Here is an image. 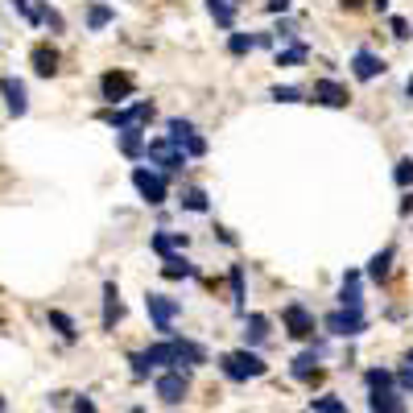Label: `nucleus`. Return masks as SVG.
<instances>
[{"label": "nucleus", "mask_w": 413, "mask_h": 413, "mask_svg": "<svg viewBox=\"0 0 413 413\" xmlns=\"http://www.w3.org/2000/svg\"><path fill=\"white\" fill-rule=\"evenodd\" d=\"M207 9H211V17H215L219 29H232V25H236V4H232V0H207Z\"/></svg>", "instance_id": "21"}, {"label": "nucleus", "mask_w": 413, "mask_h": 413, "mask_svg": "<svg viewBox=\"0 0 413 413\" xmlns=\"http://www.w3.org/2000/svg\"><path fill=\"white\" fill-rule=\"evenodd\" d=\"M178 248H186V236H170V232L153 236V252L157 256H178Z\"/></svg>", "instance_id": "22"}, {"label": "nucleus", "mask_w": 413, "mask_h": 413, "mask_svg": "<svg viewBox=\"0 0 413 413\" xmlns=\"http://www.w3.org/2000/svg\"><path fill=\"white\" fill-rule=\"evenodd\" d=\"M351 74H356L360 83H372L376 74H385V58H376L372 50H356V58H351Z\"/></svg>", "instance_id": "12"}, {"label": "nucleus", "mask_w": 413, "mask_h": 413, "mask_svg": "<svg viewBox=\"0 0 413 413\" xmlns=\"http://www.w3.org/2000/svg\"><path fill=\"white\" fill-rule=\"evenodd\" d=\"M306 54H310V50L302 46V42H293V46L277 50V67H298V62H306Z\"/></svg>", "instance_id": "26"}, {"label": "nucleus", "mask_w": 413, "mask_h": 413, "mask_svg": "<svg viewBox=\"0 0 413 413\" xmlns=\"http://www.w3.org/2000/svg\"><path fill=\"white\" fill-rule=\"evenodd\" d=\"M50 327H54V331H58V335H62L67 343L79 339V327H74V318L62 315V310H50Z\"/></svg>", "instance_id": "23"}, {"label": "nucleus", "mask_w": 413, "mask_h": 413, "mask_svg": "<svg viewBox=\"0 0 413 413\" xmlns=\"http://www.w3.org/2000/svg\"><path fill=\"white\" fill-rule=\"evenodd\" d=\"M268 339V318L265 315H248L244 318V347H261Z\"/></svg>", "instance_id": "17"}, {"label": "nucleus", "mask_w": 413, "mask_h": 413, "mask_svg": "<svg viewBox=\"0 0 413 413\" xmlns=\"http://www.w3.org/2000/svg\"><path fill=\"white\" fill-rule=\"evenodd\" d=\"M252 46H256L252 33H232V38H227V50H232V54H248Z\"/></svg>", "instance_id": "33"}, {"label": "nucleus", "mask_w": 413, "mask_h": 413, "mask_svg": "<svg viewBox=\"0 0 413 413\" xmlns=\"http://www.w3.org/2000/svg\"><path fill=\"white\" fill-rule=\"evenodd\" d=\"M347 87L335 83V79H318L315 91H310V103H322V108H347Z\"/></svg>", "instance_id": "9"}, {"label": "nucleus", "mask_w": 413, "mask_h": 413, "mask_svg": "<svg viewBox=\"0 0 413 413\" xmlns=\"http://www.w3.org/2000/svg\"><path fill=\"white\" fill-rule=\"evenodd\" d=\"M132 186L141 191V198L145 203H153V207H162L166 203V178L162 174H153V170H145V166H137L132 170Z\"/></svg>", "instance_id": "7"}, {"label": "nucleus", "mask_w": 413, "mask_h": 413, "mask_svg": "<svg viewBox=\"0 0 413 413\" xmlns=\"http://www.w3.org/2000/svg\"><path fill=\"white\" fill-rule=\"evenodd\" d=\"M281 322H285V335H293V339H310V335H315V315H310L302 302H290V306L281 310Z\"/></svg>", "instance_id": "5"}, {"label": "nucleus", "mask_w": 413, "mask_h": 413, "mask_svg": "<svg viewBox=\"0 0 413 413\" xmlns=\"http://www.w3.org/2000/svg\"><path fill=\"white\" fill-rule=\"evenodd\" d=\"M162 273H166L170 281H178V277H195V265H191L186 256H166V265H162Z\"/></svg>", "instance_id": "25"}, {"label": "nucleus", "mask_w": 413, "mask_h": 413, "mask_svg": "<svg viewBox=\"0 0 413 413\" xmlns=\"http://www.w3.org/2000/svg\"><path fill=\"white\" fill-rule=\"evenodd\" d=\"M322 356H327V347H322V343H318V347H310V351H302V356H293V376H298V380H310V376H318V360H322Z\"/></svg>", "instance_id": "13"}, {"label": "nucleus", "mask_w": 413, "mask_h": 413, "mask_svg": "<svg viewBox=\"0 0 413 413\" xmlns=\"http://www.w3.org/2000/svg\"><path fill=\"white\" fill-rule=\"evenodd\" d=\"M0 96L9 103V116H25V112H29V91H25L21 79L4 74V79H0Z\"/></svg>", "instance_id": "8"}, {"label": "nucleus", "mask_w": 413, "mask_h": 413, "mask_svg": "<svg viewBox=\"0 0 413 413\" xmlns=\"http://www.w3.org/2000/svg\"><path fill=\"white\" fill-rule=\"evenodd\" d=\"M42 21H46L50 29L58 33V29H62V13H58V9H50V4H46V9H42Z\"/></svg>", "instance_id": "36"}, {"label": "nucleus", "mask_w": 413, "mask_h": 413, "mask_svg": "<svg viewBox=\"0 0 413 413\" xmlns=\"http://www.w3.org/2000/svg\"><path fill=\"white\" fill-rule=\"evenodd\" d=\"M392 256H397V248H380V252L368 261V277H372V281H385L389 268H392Z\"/></svg>", "instance_id": "20"}, {"label": "nucleus", "mask_w": 413, "mask_h": 413, "mask_svg": "<svg viewBox=\"0 0 413 413\" xmlns=\"http://www.w3.org/2000/svg\"><path fill=\"white\" fill-rule=\"evenodd\" d=\"M74 413H96V401H87V397H79V401H74Z\"/></svg>", "instance_id": "38"}, {"label": "nucleus", "mask_w": 413, "mask_h": 413, "mask_svg": "<svg viewBox=\"0 0 413 413\" xmlns=\"http://www.w3.org/2000/svg\"><path fill=\"white\" fill-rule=\"evenodd\" d=\"M392 38H401V42H405V38H409V25H405V21H401V17H392Z\"/></svg>", "instance_id": "37"}, {"label": "nucleus", "mask_w": 413, "mask_h": 413, "mask_svg": "<svg viewBox=\"0 0 413 413\" xmlns=\"http://www.w3.org/2000/svg\"><path fill=\"white\" fill-rule=\"evenodd\" d=\"M182 207H186V211H207V207H211V203H207V191L191 186V191L182 195Z\"/></svg>", "instance_id": "29"}, {"label": "nucleus", "mask_w": 413, "mask_h": 413, "mask_svg": "<svg viewBox=\"0 0 413 413\" xmlns=\"http://www.w3.org/2000/svg\"><path fill=\"white\" fill-rule=\"evenodd\" d=\"M232 306L244 310V265H232Z\"/></svg>", "instance_id": "28"}, {"label": "nucleus", "mask_w": 413, "mask_h": 413, "mask_svg": "<svg viewBox=\"0 0 413 413\" xmlns=\"http://www.w3.org/2000/svg\"><path fill=\"white\" fill-rule=\"evenodd\" d=\"M368 413H405V397L397 389L372 392V397H368Z\"/></svg>", "instance_id": "14"}, {"label": "nucleus", "mask_w": 413, "mask_h": 413, "mask_svg": "<svg viewBox=\"0 0 413 413\" xmlns=\"http://www.w3.org/2000/svg\"><path fill=\"white\" fill-rule=\"evenodd\" d=\"M372 4H376V9H380V13H385V9H389V0H372Z\"/></svg>", "instance_id": "41"}, {"label": "nucleus", "mask_w": 413, "mask_h": 413, "mask_svg": "<svg viewBox=\"0 0 413 413\" xmlns=\"http://www.w3.org/2000/svg\"><path fill=\"white\" fill-rule=\"evenodd\" d=\"M0 413H4V401H0Z\"/></svg>", "instance_id": "44"}, {"label": "nucleus", "mask_w": 413, "mask_h": 413, "mask_svg": "<svg viewBox=\"0 0 413 413\" xmlns=\"http://www.w3.org/2000/svg\"><path fill=\"white\" fill-rule=\"evenodd\" d=\"M29 62H33V71L42 74V79H50V74H58V50L54 46H33Z\"/></svg>", "instance_id": "16"}, {"label": "nucleus", "mask_w": 413, "mask_h": 413, "mask_svg": "<svg viewBox=\"0 0 413 413\" xmlns=\"http://www.w3.org/2000/svg\"><path fill=\"white\" fill-rule=\"evenodd\" d=\"M322 327H327V331H331V335H339V339H356V335H364V315H360V310H331V315L322 318Z\"/></svg>", "instance_id": "3"}, {"label": "nucleus", "mask_w": 413, "mask_h": 413, "mask_svg": "<svg viewBox=\"0 0 413 413\" xmlns=\"http://www.w3.org/2000/svg\"><path fill=\"white\" fill-rule=\"evenodd\" d=\"M99 87H103V99H112V103H124V99L132 96V74L128 71H108L103 79H99Z\"/></svg>", "instance_id": "10"}, {"label": "nucleus", "mask_w": 413, "mask_h": 413, "mask_svg": "<svg viewBox=\"0 0 413 413\" xmlns=\"http://www.w3.org/2000/svg\"><path fill=\"white\" fill-rule=\"evenodd\" d=\"M120 153H124V157H132V162H137V157H145V153H149L145 132H141V128H124V132H120Z\"/></svg>", "instance_id": "18"}, {"label": "nucleus", "mask_w": 413, "mask_h": 413, "mask_svg": "<svg viewBox=\"0 0 413 413\" xmlns=\"http://www.w3.org/2000/svg\"><path fill=\"white\" fill-rule=\"evenodd\" d=\"M157 397L166 401V405H178V401H186V392H191V380H186V372H178V368H170V372H162L157 376Z\"/></svg>", "instance_id": "6"}, {"label": "nucleus", "mask_w": 413, "mask_h": 413, "mask_svg": "<svg viewBox=\"0 0 413 413\" xmlns=\"http://www.w3.org/2000/svg\"><path fill=\"white\" fill-rule=\"evenodd\" d=\"M268 9H273V13H285V9H290V0H268Z\"/></svg>", "instance_id": "39"}, {"label": "nucleus", "mask_w": 413, "mask_h": 413, "mask_svg": "<svg viewBox=\"0 0 413 413\" xmlns=\"http://www.w3.org/2000/svg\"><path fill=\"white\" fill-rule=\"evenodd\" d=\"M392 178H397V186H409V182H413V157L397 162V174H392Z\"/></svg>", "instance_id": "34"}, {"label": "nucleus", "mask_w": 413, "mask_h": 413, "mask_svg": "<svg viewBox=\"0 0 413 413\" xmlns=\"http://www.w3.org/2000/svg\"><path fill=\"white\" fill-rule=\"evenodd\" d=\"M145 157H153L157 166L166 174H178V170H186V157H182V149L174 145L170 137H157V141H149V153Z\"/></svg>", "instance_id": "4"}, {"label": "nucleus", "mask_w": 413, "mask_h": 413, "mask_svg": "<svg viewBox=\"0 0 413 413\" xmlns=\"http://www.w3.org/2000/svg\"><path fill=\"white\" fill-rule=\"evenodd\" d=\"M273 99L277 103H302V91L298 87H273Z\"/></svg>", "instance_id": "35"}, {"label": "nucleus", "mask_w": 413, "mask_h": 413, "mask_svg": "<svg viewBox=\"0 0 413 413\" xmlns=\"http://www.w3.org/2000/svg\"><path fill=\"white\" fill-rule=\"evenodd\" d=\"M343 9H356V4H364V0H339Z\"/></svg>", "instance_id": "40"}, {"label": "nucleus", "mask_w": 413, "mask_h": 413, "mask_svg": "<svg viewBox=\"0 0 413 413\" xmlns=\"http://www.w3.org/2000/svg\"><path fill=\"white\" fill-rule=\"evenodd\" d=\"M186 137H195V124L182 120V116H174V120H170V141H174V145H182Z\"/></svg>", "instance_id": "27"}, {"label": "nucleus", "mask_w": 413, "mask_h": 413, "mask_svg": "<svg viewBox=\"0 0 413 413\" xmlns=\"http://www.w3.org/2000/svg\"><path fill=\"white\" fill-rule=\"evenodd\" d=\"M145 310H149V318H153V327L166 335V339H174V318H178V302L174 298H166V293H149L145 298Z\"/></svg>", "instance_id": "2"}, {"label": "nucleus", "mask_w": 413, "mask_h": 413, "mask_svg": "<svg viewBox=\"0 0 413 413\" xmlns=\"http://www.w3.org/2000/svg\"><path fill=\"white\" fill-rule=\"evenodd\" d=\"M219 372H223L227 380H256V376H265V372H268V364L256 356V351L240 347V351L219 356Z\"/></svg>", "instance_id": "1"}, {"label": "nucleus", "mask_w": 413, "mask_h": 413, "mask_svg": "<svg viewBox=\"0 0 413 413\" xmlns=\"http://www.w3.org/2000/svg\"><path fill=\"white\" fill-rule=\"evenodd\" d=\"M339 302H343V310H360V302H364V293H360V273H347V277H343Z\"/></svg>", "instance_id": "19"}, {"label": "nucleus", "mask_w": 413, "mask_h": 413, "mask_svg": "<svg viewBox=\"0 0 413 413\" xmlns=\"http://www.w3.org/2000/svg\"><path fill=\"white\" fill-rule=\"evenodd\" d=\"M124 318V306H120V290H116V281H108L103 285V327L112 331L116 322Z\"/></svg>", "instance_id": "15"}, {"label": "nucleus", "mask_w": 413, "mask_h": 413, "mask_svg": "<svg viewBox=\"0 0 413 413\" xmlns=\"http://www.w3.org/2000/svg\"><path fill=\"white\" fill-rule=\"evenodd\" d=\"M310 409H315V413H347V405H343L339 397H315V401H310Z\"/></svg>", "instance_id": "30"}, {"label": "nucleus", "mask_w": 413, "mask_h": 413, "mask_svg": "<svg viewBox=\"0 0 413 413\" xmlns=\"http://www.w3.org/2000/svg\"><path fill=\"white\" fill-rule=\"evenodd\" d=\"M364 385L372 392H385V389H392V385H397V372H389V368H372V372L364 376Z\"/></svg>", "instance_id": "24"}, {"label": "nucleus", "mask_w": 413, "mask_h": 413, "mask_svg": "<svg viewBox=\"0 0 413 413\" xmlns=\"http://www.w3.org/2000/svg\"><path fill=\"white\" fill-rule=\"evenodd\" d=\"M405 91H409V96H413V74H409V83H405Z\"/></svg>", "instance_id": "42"}, {"label": "nucleus", "mask_w": 413, "mask_h": 413, "mask_svg": "<svg viewBox=\"0 0 413 413\" xmlns=\"http://www.w3.org/2000/svg\"><path fill=\"white\" fill-rule=\"evenodd\" d=\"M108 21H112V9H108V4H91V9H87V25H91V29H103Z\"/></svg>", "instance_id": "32"}, {"label": "nucleus", "mask_w": 413, "mask_h": 413, "mask_svg": "<svg viewBox=\"0 0 413 413\" xmlns=\"http://www.w3.org/2000/svg\"><path fill=\"white\" fill-rule=\"evenodd\" d=\"M397 385H401V392H413V351L401 360V368H397Z\"/></svg>", "instance_id": "31"}, {"label": "nucleus", "mask_w": 413, "mask_h": 413, "mask_svg": "<svg viewBox=\"0 0 413 413\" xmlns=\"http://www.w3.org/2000/svg\"><path fill=\"white\" fill-rule=\"evenodd\" d=\"M128 413H145V409H141V405H137V409H128Z\"/></svg>", "instance_id": "43"}, {"label": "nucleus", "mask_w": 413, "mask_h": 413, "mask_svg": "<svg viewBox=\"0 0 413 413\" xmlns=\"http://www.w3.org/2000/svg\"><path fill=\"white\" fill-rule=\"evenodd\" d=\"M170 343H174V368H178V372H182V368L207 364V351H203L195 339H170Z\"/></svg>", "instance_id": "11"}]
</instances>
